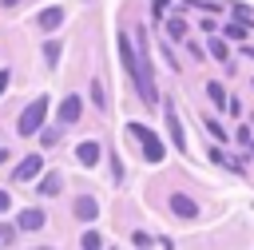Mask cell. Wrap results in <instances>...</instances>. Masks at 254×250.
Returning <instances> with one entry per match:
<instances>
[{
  "label": "cell",
  "mask_w": 254,
  "mask_h": 250,
  "mask_svg": "<svg viewBox=\"0 0 254 250\" xmlns=\"http://www.w3.org/2000/svg\"><path fill=\"white\" fill-rule=\"evenodd\" d=\"M115 44H119V60H123V67H127V75L135 79V87H139V95H143L147 103H159V91H155V75H151V63H139V52L131 48V40H127V32H119V36H115Z\"/></svg>",
  "instance_id": "6da1fadb"
},
{
  "label": "cell",
  "mask_w": 254,
  "mask_h": 250,
  "mask_svg": "<svg viewBox=\"0 0 254 250\" xmlns=\"http://www.w3.org/2000/svg\"><path fill=\"white\" fill-rule=\"evenodd\" d=\"M44 115H48V95H40V99H32V103L24 107V115H20V135L44 131Z\"/></svg>",
  "instance_id": "7a4b0ae2"
},
{
  "label": "cell",
  "mask_w": 254,
  "mask_h": 250,
  "mask_svg": "<svg viewBox=\"0 0 254 250\" xmlns=\"http://www.w3.org/2000/svg\"><path fill=\"white\" fill-rule=\"evenodd\" d=\"M127 131L143 143V155H147L151 163H159V159H163V143L155 139V131H151V127H143V123H127Z\"/></svg>",
  "instance_id": "3957f363"
},
{
  "label": "cell",
  "mask_w": 254,
  "mask_h": 250,
  "mask_svg": "<svg viewBox=\"0 0 254 250\" xmlns=\"http://www.w3.org/2000/svg\"><path fill=\"white\" fill-rule=\"evenodd\" d=\"M79 115H83V99H79V95H67V99L60 103V111H56L60 127H71V123H75Z\"/></svg>",
  "instance_id": "277c9868"
},
{
  "label": "cell",
  "mask_w": 254,
  "mask_h": 250,
  "mask_svg": "<svg viewBox=\"0 0 254 250\" xmlns=\"http://www.w3.org/2000/svg\"><path fill=\"white\" fill-rule=\"evenodd\" d=\"M167 131H171V143H175V151H187V135H183V123H179V111H175V103H167Z\"/></svg>",
  "instance_id": "5b68a950"
},
{
  "label": "cell",
  "mask_w": 254,
  "mask_h": 250,
  "mask_svg": "<svg viewBox=\"0 0 254 250\" xmlns=\"http://www.w3.org/2000/svg\"><path fill=\"white\" fill-rule=\"evenodd\" d=\"M171 210H175L179 218H198V202H194L190 194H183V190L171 194Z\"/></svg>",
  "instance_id": "8992f818"
},
{
  "label": "cell",
  "mask_w": 254,
  "mask_h": 250,
  "mask_svg": "<svg viewBox=\"0 0 254 250\" xmlns=\"http://www.w3.org/2000/svg\"><path fill=\"white\" fill-rule=\"evenodd\" d=\"M40 167H44V159L40 155H28L24 163H16V183H32L40 175Z\"/></svg>",
  "instance_id": "52a82bcc"
},
{
  "label": "cell",
  "mask_w": 254,
  "mask_h": 250,
  "mask_svg": "<svg viewBox=\"0 0 254 250\" xmlns=\"http://www.w3.org/2000/svg\"><path fill=\"white\" fill-rule=\"evenodd\" d=\"M75 218H79V222H95V218H99V202H95L91 194H79V198H75Z\"/></svg>",
  "instance_id": "ba28073f"
},
{
  "label": "cell",
  "mask_w": 254,
  "mask_h": 250,
  "mask_svg": "<svg viewBox=\"0 0 254 250\" xmlns=\"http://www.w3.org/2000/svg\"><path fill=\"white\" fill-rule=\"evenodd\" d=\"M36 24H40L44 32H56V28L64 24V8H44V12L36 16Z\"/></svg>",
  "instance_id": "9c48e42d"
},
{
  "label": "cell",
  "mask_w": 254,
  "mask_h": 250,
  "mask_svg": "<svg viewBox=\"0 0 254 250\" xmlns=\"http://www.w3.org/2000/svg\"><path fill=\"white\" fill-rule=\"evenodd\" d=\"M75 159H79L83 167H95V163H99V143H95V139L79 143V147H75Z\"/></svg>",
  "instance_id": "30bf717a"
},
{
  "label": "cell",
  "mask_w": 254,
  "mask_h": 250,
  "mask_svg": "<svg viewBox=\"0 0 254 250\" xmlns=\"http://www.w3.org/2000/svg\"><path fill=\"white\" fill-rule=\"evenodd\" d=\"M16 226H20V230H40V226H44V214H40L36 206H32V210H20Z\"/></svg>",
  "instance_id": "8fae6325"
},
{
  "label": "cell",
  "mask_w": 254,
  "mask_h": 250,
  "mask_svg": "<svg viewBox=\"0 0 254 250\" xmlns=\"http://www.w3.org/2000/svg\"><path fill=\"white\" fill-rule=\"evenodd\" d=\"M167 36H171V40H187V24H183L179 16H171V20H167Z\"/></svg>",
  "instance_id": "7c38bea8"
},
{
  "label": "cell",
  "mask_w": 254,
  "mask_h": 250,
  "mask_svg": "<svg viewBox=\"0 0 254 250\" xmlns=\"http://www.w3.org/2000/svg\"><path fill=\"white\" fill-rule=\"evenodd\" d=\"M206 95H210V103H218V107H226V91H222V83H206Z\"/></svg>",
  "instance_id": "4fadbf2b"
},
{
  "label": "cell",
  "mask_w": 254,
  "mask_h": 250,
  "mask_svg": "<svg viewBox=\"0 0 254 250\" xmlns=\"http://www.w3.org/2000/svg\"><path fill=\"white\" fill-rule=\"evenodd\" d=\"M36 190L40 194H60V175H48L44 183H36Z\"/></svg>",
  "instance_id": "5bb4252c"
},
{
  "label": "cell",
  "mask_w": 254,
  "mask_h": 250,
  "mask_svg": "<svg viewBox=\"0 0 254 250\" xmlns=\"http://www.w3.org/2000/svg\"><path fill=\"white\" fill-rule=\"evenodd\" d=\"M91 103H95L99 111H107V95H103V83H99V79L91 83Z\"/></svg>",
  "instance_id": "9a60e30c"
},
{
  "label": "cell",
  "mask_w": 254,
  "mask_h": 250,
  "mask_svg": "<svg viewBox=\"0 0 254 250\" xmlns=\"http://www.w3.org/2000/svg\"><path fill=\"white\" fill-rule=\"evenodd\" d=\"M226 36H230V40H242V36H246V20H234V24H226Z\"/></svg>",
  "instance_id": "2e32d148"
},
{
  "label": "cell",
  "mask_w": 254,
  "mask_h": 250,
  "mask_svg": "<svg viewBox=\"0 0 254 250\" xmlns=\"http://www.w3.org/2000/svg\"><path fill=\"white\" fill-rule=\"evenodd\" d=\"M210 56H214V60H222V63L230 60V56H226V44H222V40H210Z\"/></svg>",
  "instance_id": "e0dca14e"
},
{
  "label": "cell",
  "mask_w": 254,
  "mask_h": 250,
  "mask_svg": "<svg viewBox=\"0 0 254 250\" xmlns=\"http://www.w3.org/2000/svg\"><path fill=\"white\" fill-rule=\"evenodd\" d=\"M83 250H103V242H99V234L91 230V234H83V242H79Z\"/></svg>",
  "instance_id": "ac0fdd59"
},
{
  "label": "cell",
  "mask_w": 254,
  "mask_h": 250,
  "mask_svg": "<svg viewBox=\"0 0 254 250\" xmlns=\"http://www.w3.org/2000/svg\"><path fill=\"white\" fill-rule=\"evenodd\" d=\"M44 56H48V63L56 67V63H60V44H48V48H44Z\"/></svg>",
  "instance_id": "d6986e66"
},
{
  "label": "cell",
  "mask_w": 254,
  "mask_h": 250,
  "mask_svg": "<svg viewBox=\"0 0 254 250\" xmlns=\"http://www.w3.org/2000/svg\"><path fill=\"white\" fill-rule=\"evenodd\" d=\"M202 127H206V131H210V135H214V139H222V135H226V131H222V127H218V123H214V119H202Z\"/></svg>",
  "instance_id": "ffe728a7"
},
{
  "label": "cell",
  "mask_w": 254,
  "mask_h": 250,
  "mask_svg": "<svg viewBox=\"0 0 254 250\" xmlns=\"http://www.w3.org/2000/svg\"><path fill=\"white\" fill-rule=\"evenodd\" d=\"M131 242H135V246H139V250H147V246H151V238H147V234H143V230H135V234H131Z\"/></svg>",
  "instance_id": "44dd1931"
},
{
  "label": "cell",
  "mask_w": 254,
  "mask_h": 250,
  "mask_svg": "<svg viewBox=\"0 0 254 250\" xmlns=\"http://www.w3.org/2000/svg\"><path fill=\"white\" fill-rule=\"evenodd\" d=\"M8 83H12V71H0V95L8 91Z\"/></svg>",
  "instance_id": "7402d4cb"
},
{
  "label": "cell",
  "mask_w": 254,
  "mask_h": 250,
  "mask_svg": "<svg viewBox=\"0 0 254 250\" xmlns=\"http://www.w3.org/2000/svg\"><path fill=\"white\" fill-rule=\"evenodd\" d=\"M8 206H12V198H8V194H4V190H0V214H4V210H8Z\"/></svg>",
  "instance_id": "603a6c76"
},
{
  "label": "cell",
  "mask_w": 254,
  "mask_h": 250,
  "mask_svg": "<svg viewBox=\"0 0 254 250\" xmlns=\"http://www.w3.org/2000/svg\"><path fill=\"white\" fill-rule=\"evenodd\" d=\"M155 8H159V12H163V8H167V0H155Z\"/></svg>",
  "instance_id": "cb8c5ba5"
},
{
  "label": "cell",
  "mask_w": 254,
  "mask_h": 250,
  "mask_svg": "<svg viewBox=\"0 0 254 250\" xmlns=\"http://www.w3.org/2000/svg\"><path fill=\"white\" fill-rule=\"evenodd\" d=\"M4 159H8V151H0V163H4Z\"/></svg>",
  "instance_id": "d4e9b609"
},
{
  "label": "cell",
  "mask_w": 254,
  "mask_h": 250,
  "mask_svg": "<svg viewBox=\"0 0 254 250\" xmlns=\"http://www.w3.org/2000/svg\"><path fill=\"white\" fill-rule=\"evenodd\" d=\"M246 56H254V52H246Z\"/></svg>",
  "instance_id": "484cf974"
}]
</instances>
